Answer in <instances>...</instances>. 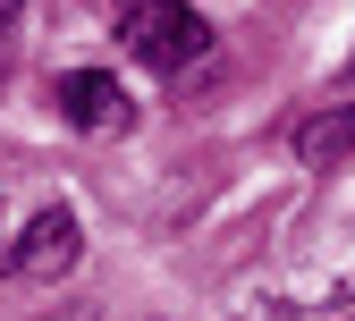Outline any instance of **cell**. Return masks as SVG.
Listing matches in <instances>:
<instances>
[{
	"mask_svg": "<svg viewBox=\"0 0 355 321\" xmlns=\"http://www.w3.org/2000/svg\"><path fill=\"white\" fill-rule=\"evenodd\" d=\"M119 34H127V51L144 68H161V76H178L203 51V17L187 0H119Z\"/></svg>",
	"mask_w": 355,
	"mask_h": 321,
	"instance_id": "1",
	"label": "cell"
},
{
	"mask_svg": "<svg viewBox=\"0 0 355 321\" xmlns=\"http://www.w3.org/2000/svg\"><path fill=\"white\" fill-rule=\"evenodd\" d=\"M76 262H85V228H76L68 203L34 211V220H26V237L9 245V270H17V279H68Z\"/></svg>",
	"mask_w": 355,
	"mask_h": 321,
	"instance_id": "2",
	"label": "cell"
},
{
	"mask_svg": "<svg viewBox=\"0 0 355 321\" xmlns=\"http://www.w3.org/2000/svg\"><path fill=\"white\" fill-rule=\"evenodd\" d=\"M60 119L68 127H85V135H110V127H127V85L119 76H102V68H76V76H60Z\"/></svg>",
	"mask_w": 355,
	"mask_h": 321,
	"instance_id": "3",
	"label": "cell"
},
{
	"mask_svg": "<svg viewBox=\"0 0 355 321\" xmlns=\"http://www.w3.org/2000/svg\"><path fill=\"white\" fill-rule=\"evenodd\" d=\"M296 161L304 169H347L355 161V102H330L313 119H296Z\"/></svg>",
	"mask_w": 355,
	"mask_h": 321,
	"instance_id": "4",
	"label": "cell"
},
{
	"mask_svg": "<svg viewBox=\"0 0 355 321\" xmlns=\"http://www.w3.org/2000/svg\"><path fill=\"white\" fill-rule=\"evenodd\" d=\"M17 9H26V0H0V42H9V26H17Z\"/></svg>",
	"mask_w": 355,
	"mask_h": 321,
	"instance_id": "5",
	"label": "cell"
}]
</instances>
